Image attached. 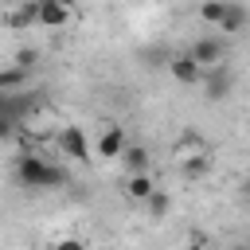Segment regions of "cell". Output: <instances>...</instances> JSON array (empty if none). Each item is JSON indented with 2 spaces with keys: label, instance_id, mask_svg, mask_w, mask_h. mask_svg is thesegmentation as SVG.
<instances>
[{
  "label": "cell",
  "instance_id": "obj_1",
  "mask_svg": "<svg viewBox=\"0 0 250 250\" xmlns=\"http://www.w3.org/2000/svg\"><path fill=\"white\" fill-rule=\"evenodd\" d=\"M16 180H20L23 188H31V191H55V188L66 184V172H62L59 164H47L43 156L23 152V156L16 160Z\"/></svg>",
  "mask_w": 250,
  "mask_h": 250
},
{
  "label": "cell",
  "instance_id": "obj_2",
  "mask_svg": "<svg viewBox=\"0 0 250 250\" xmlns=\"http://www.w3.org/2000/svg\"><path fill=\"white\" fill-rule=\"evenodd\" d=\"M59 148H62V156H70V160H78V164L90 160V141H86L82 125H62V133H59Z\"/></svg>",
  "mask_w": 250,
  "mask_h": 250
},
{
  "label": "cell",
  "instance_id": "obj_3",
  "mask_svg": "<svg viewBox=\"0 0 250 250\" xmlns=\"http://www.w3.org/2000/svg\"><path fill=\"white\" fill-rule=\"evenodd\" d=\"M188 55H191L199 66H207V70H211V66H219V62H223L227 43H223L219 35H203V39H195V43H191V51H188Z\"/></svg>",
  "mask_w": 250,
  "mask_h": 250
},
{
  "label": "cell",
  "instance_id": "obj_4",
  "mask_svg": "<svg viewBox=\"0 0 250 250\" xmlns=\"http://www.w3.org/2000/svg\"><path fill=\"white\" fill-rule=\"evenodd\" d=\"M31 109H35V98L31 94H0V117H8L12 125H20Z\"/></svg>",
  "mask_w": 250,
  "mask_h": 250
},
{
  "label": "cell",
  "instance_id": "obj_5",
  "mask_svg": "<svg viewBox=\"0 0 250 250\" xmlns=\"http://www.w3.org/2000/svg\"><path fill=\"white\" fill-rule=\"evenodd\" d=\"M230 86H234V78H230V70L219 62V66H211V74H207V82H203V98L207 102H223V98H230Z\"/></svg>",
  "mask_w": 250,
  "mask_h": 250
},
{
  "label": "cell",
  "instance_id": "obj_6",
  "mask_svg": "<svg viewBox=\"0 0 250 250\" xmlns=\"http://www.w3.org/2000/svg\"><path fill=\"white\" fill-rule=\"evenodd\" d=\"M125 145H129V141H125V125H109V129L98 137L94 152H98V156H105V160H117V156L125 152Z\"/></svg>",
  "mask_w": 250,
  "mask_h": 250
},
{
  "label": "cell",
  "instance_id": "obj_7",
  "mask_svg": "<svg viewBox=\"0 0 250 250\" xmlns=\"http://www.w3.org/2000/svg\"><path fill=\"white\" fill-rule=\"evenodd\" d=\"M168 70H172V78H176V82H184V86H195V82L203 78V66H199L188 51H184V55H176V59L168 62Z\"/></svg>",
  "mask_w": 250,
  "mask_h": 250
},
{
  "label": "cell",
  "instance_id": "obj_8",
  "mask_svg": "<svg viewBox=\"0 0 250 250\" xmlns=\"http://www.w3.org/2000/svg\"><path fill=\"white\" fill-rule=\"evenodd\" d=\"M121 188H125V195H129V199L145 203V199L156 191V180H152L148 172H137V176H125V184H121Z\"/></svg>",
  "mask_w": 250,
  "mask_h": 250
},
{
  "label": "cell",
  "instance_id": "obj_9",
  "mask_svg": "<svg viewBox=\"0 0 250 250\" xmlns=\"http://www.w3.org/2000/svg\"><path fill=\"white\" fill-rule=\"evenodd\" d=\"M125 164V176H137V172H148V148L145 145H125V152L117 156Z\"/></svg>",
  "mask_w": 250,
  "mask_h": 250
},
{
  "label": "cell",
  "instance_id": "obj_10",
  "mask_svg": "<svg viewBox=\"0 0 250 250\" xmlns=\"http://www.w3.org/2000/svg\"><path fill=\"white\" fill-rule=\"evenodd\" d=\"M70 8L55 4V0H39V27H66Z\"/></svg>",
  "mask_w": 250,
  "mask_h": 250
},
{
  "label": "cell",
  "instance_id": "obj_11",
  "mask_svg": "<svg viewBox=\"0 0 250 250\" xmlns=\"http://www.w3.org/2000/svg\"><path fill=\"white\" fill-rule=\"evenodd\" d=\"M246 23H250V12L230 0V4H227V16H223V23H219V31H223V35H238Z\"/></svg>",
  "mask_w": 250,
  "mask_h": 250
},
{
  "label": "cell",
  "instance_id": "obj_12",
  "mask_svg": "<svg viewBox=\"0 0 250 250\" xmlns=\"http://www.w3.org/2000/svg\"><path fill=\"white\" fill-rule=\"evenodd\" d=\"M8 23H12L16 31H23V27L39 23V0H23V4H16V12L8 16Z\"/></svg>",
  "mask_w": 250,
  "mask_h": 250
},
{
  "label": "cell",
  "instance_id": "obj_13",
  "mask_svg": "<svg viewBox=\"0 0 250 250\" xmlns=\"http://www.w3.org/2000/svg\"><path fill=\"white\" fill-rule=\"evenodd\" d=\"M207 168H211V156H207V152H191L188 160H180V176H184V180H203Z\"/></svg>",
  "mask_w": 250,
  "mask_h": 250
},
{
  "label": "cell",
  "instance_id": "obj_14",
  "mask_svg": "<svg viewBox=\"0 0 250 250\" xmlns=\"http://www.w3.org/2000/svg\"><path fill=\"white\" fill-rule=\"evenodd\" d=\"M227 4H230V0H203V4H199V20L211 23V27H219L223 16H227Z\"/></svg>",
  "mask_w": 250,
  "mask_h": 250
},
{
  "label": "cell",
  "instance_id": "obj_15",
  "mask_svg": "<svg viewBox=\"0 0 250 250\" xmlns=\"http://www.w3.org/2000/svg\"><path fill=\"white\" fill-rule=\"evenodd\" d=\"M23 86H27V70H20V66L0 70V94H8V90H23Z\"/></svg>",
  "mask_w": 250,
  "mask_h": 250
},
{
  "label": "cell",
  "instance_id": "obj_16",
  "mask_svg": "<svg viewBox=\"0 0 250 250\" xmlns=\"http://www.w3.org/2000/svg\"><path fill=\"white\" fill-rule=\"evenodd\" d=\"M145 203H148V215H152V219H164V215H168V207H172L168 191H160V188H156V191H152Z\"/></svg>",
  "mask_w": 250,
  "mask_h": 250
},
{
  "label": "cell",
  "instance_id": "obj_17",
  "mask_svg": "<svg viewBox=\"0 0 250 250\" xmlns=\"http://www.w3.org/2000/svg\"><path fill=\"white\" fill-rule=\"evenodd\" d=\"M35 59H39V55H35L31 47H20V51H16V66H20V70H31Z\"/></svg>",
  "mask_w": 250,
  "mask_h": 250
},
{
  "label": "cell",
  "instance_id": "obj_18",
  "mask_svg": "<svg viewBox=\"0 0 250 250\" xmlns=\"http://www.w3.org/2000/svg\"><path fill=\"white\" fill-rule=\"evenodd\" d=\"M51 250H86V242H82V238H59Z\"/></svg>",
  "mask_w": 250,
  "mask_h": 250
},
{
  "label": "cell",
  "instance_id": "obj_19",
  "mask_svg": "<svg viewBox=\"0 0 250 250\" xmlns=\"http://www.w3.org/2000/svg\"><path fill=\"white\" fill-rule=\"evenodd\" d=\"M12 129H16V125H12L8 117H0V141H8V137H12Z\"/></svg>",
  "mask_w": 250,
  "mask_h": 250
},
{
  "label": "cell",
  "instance_id": "obj_20",
  "mask_svg": "<svg viewBox=\"0 0 250 250\" xmlns=\"http://www.w3.org/2000/svg\"><path fill=\"white\" fill-rule=\"evenodd\" d=\"M227 250H250V242H238V246H227Z\"/></svg>",
  "mask_w": 250,
  "mask_h": 250
},
{
  "label": "cell",
  "instance_id": "obj_21",
  "mask_svg": "<svg viewBox=\"0 0 250 250\" xmlns=\"http://www.w3.org/2000/svg\"><path fill=\"white\" fill-rule=\"evenodd\" d=\"M184 250H203V246H199V242H191V246H184Z\"/></svg>",
  "mask_w": 250,
  "mask_h": 250
},
{
  "label": "cell",
  "instance_id": "obj_22",
  "mask_svg": "<svg viewBox=\"0 0 250 250\" xmlns=\"http://www.w3.org/2000/svg\"><path fill=\"white\" fill-rule=\"evenodd\" d=\"M55 4H62V8H70V4H74V0H55Z\"/></svg>",
  "mask_w": 250,
  "mask_h": 250
},
{
  "label": "cell",
  "instance_id": "obj_23",
  "mask_svg": "<svg viewBox=\"0 0 250 250\" xmlns=\"http://www.w3.org/2000/svg\"><path fill=\"white\" fill-rule=\"evenodd\" d=\"M246 203H250V180H246Z\"/></svg>",
  "mask_w": 250,
  "mask_h": 250
},
{
  "label": "cell",
  "instance_id": "obj_24",
  "mask_svg": "<svg viewBox=\"0 0 250 250\" xmlns=\"http://www.w3.org/2000/svg\"><path fill=\"white\" fill-rule=\"evenodd\" d=\"M12 4H23V0H12Z\"/></svg>",
  "mask_w": 250,
  "mask_h": 250
}]
</instances>
